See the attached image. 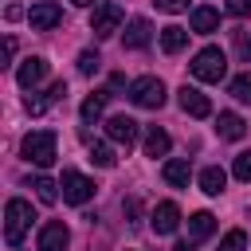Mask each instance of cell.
<instances>
[{"label": "cell", "instance_id": "1", "mask_svg": "<svg viewBox=\"0 0 251 251\" xmlns=\"http://www.w3.org/2000/svg\"><path fill=\"white\" fill-rule=\"evenodd\" d=\"M31 220H35L31 204L20 200V196H12V200L4 204V243H8V247H20L24 235H27V227H31Z\"/></svg>", "mask_w": 251, "mask_h": 251}, {"label": "cell", "instance_id": "20", "mask_svg": "<svg viewBox=\"0 0 251 251\" xmlns=\"http://www.w3.org/2000/svg\"><path fill=\"white\" fill-rule=\"evenodd\" d=\"M212 231H216V216H212V212H196V216H188V239H192V243L208 239Z\"/></svg>", "mask_w": 251, "mask_h": 251}, {"label": "cell", "instance_id": "21", "mask_svg": "<svg viewBox=\"0 0 251 251\" xmlns=\"http://www.w3.org/2000/svg\"><path fill=\"white\" fill-rule=\"evenodd\" d=\"M169 145H173V141H169V133H165V129H157V126H149V129H145V157H165V153H169Z\"/></svg>", "mask_w": 251, "mask_h": 251}, {"label": "cell", "instance_id": "6", "mask_svg": "<svg viewBox=\"0 0 251 251\" xmlns=\"http://www.w3.org/2000/svg\"><path fill=\"white\" fill-rule=\"evenodd\" d=\"M59 188H63V200H67V204H86V200L94 196V180H90V176H82V173H75V169H67V173H63Z\"/></svg>", "mask_w": 251, "mask_h": 251}, {"label": "cell", "instance_id": "17", "mask_svg": "<svg viewBox=\"0 0 251 251\" xmlns=\"http://www.w3.org/2000/svg\"><path fill=\"white\" fill-rule=\"evenodd\" d=\"M161 176H165L173 188H188V180H192V165H188L184 157H173V161H165Z\"/></svg>", "mask_w": 251, "mask_h": 251}, {"label": "cell", "instance_id": "30", "mask_svg": "<svg viewBox=\"0 0 251 251\" xmlns=\"http://www.w3.org/2000/svg\"><path fill=\"white\" fill-rule=\"evenodd\" d=\"M157 8L169 12V16H176V12H188V0H157Z\"/></svg>", "mask_w": 251, "mask_h": 251}, {"label": "cell", "instance_id": "32", "mask_svg": "<svg viewBox=\"0 0 251 251\" xmlns=\"http://www.w3.org/2000/svg\"><path fill=\"white\" fill-rule=\"evenodd\" d=\"M4 16H8V20H20V16H24V8H20V4H8V12H4Z\"/></svg>", "mask_w": 251, "mask_h": 251}, {"label": "cell", "instance_id": "26", "mask_svg": "<svg viewBox=\"0 0 251 251\" xmlns=\"http://www.w3.org/2000/svg\"><path fill=\"white\" fill-rule=\"evenodd\" d=\"M231 176L235 180H251V149H243V153H235V161H231Z\"/></svg>", "mask_w": 251, "mask_h": 251}, {"label": "cell", "instance_id": "2", "mask_svg": "<svg viewBox=\"0 0 251 251\" xmlns=\"http://www.w3.org/2000/svg\"><path fill=\"white\" fill-rule=\"evenodd\" d=\"M188 71H192L200 82H220V78L227 75V55H224L220 47H200V51L192 55Z\"/></svg>", "mask_w": 251, "mask_h": 251}, {"label": "cell", "instance_id": "12", "mask_svg": "<svg viewBox=\"0 0 251 251\" xmlns=\"http://www.w3.org/2000/svg\"><path fill=\"white\" fill-rule=\"evenodd\" d=\"M67 243H71V231L63 220H51L39 227V251H67Z\"/></svg>", "mask_w": 251, "mask_h": 251}, {"label": "cell", "instance_id": "24", "mask_svg": "<svg viewBox=\"0 0 251 251\" xmlns=\"http://www.w3.org/2000/svg\"><path fill=\"white\" fill-rule=\"evenodd\" d=\"M31 188H35V196H39L43 204H55V200H59V184H55L51 176H35Z\"/></svg>", "mask_w": 251, "mask_h": 251}, {"label": "cell", "instance_id": "29", "mask_svg": "<svg viewBox=\"0 0 251 251\" xmlns=\"http://www.w3.org/2000/svg\"><path fill=\"white\" fill-rule=\"evenodd\" d=\"M227 16H235V20L251 16V0H227Z\"/></svg>", "mask_w": 251, "mask_h": 251}, {"label": "cell", "instance_id": "25", "mask_svg": "<svg viewBox=\"0 0 251 251\" xmlns=\"http://www.w3.org/2000/svg\"><path fill=\"white\" fill-rule=\"evenodd\" d=\"M227 90H231L235 102H247V106H251V71H247V75H235Z\"/></svg>", "mask_w": 251, "mask_h": 251}, {"label": "cell", "instance_id": "8", "mask_svg": "<svg viewBox=\"0 0 251 251\" xmlns=\"http://www.w3.org/2000/svg\"><path fill=\"white\" fill-rule=\"evenodd\" d=\"M59 20H63V8H59V4H51V0H39V4H31V12H27V24H31V31H51Z\"/></svg>", "mask_w": 251, "mask_h": 251}, {"label": "cell", "instance_id": "5", "mask_svg": "<svg viewBox=\"0 0 251 251\" xmlns=\"http://www.w3.org/2000/svg\"><path fill=\"white\" fill-rule=\"evenodd\" d=\"M122 20H126V12H122L118 4H98L94 16H90V31H94L98 39H110V35L122 27Z\"/></svg>", "mask_w": 251, "mask_h": 251}, {"label": "cell", "instance_id": "9", "mask_svg": "<svg viewBox=\"0 0 251 251\" xmlns=\"http://www.w3.org/2000/svg\"><path fill=\"white\" fill-rule=\"evenodd\" d=\"M63 98H67V82L59 78V82H51L43 94H35V90H31V94L24 98V110H27V114H43L47 106H55V102H63Z\"/></svg>", "mask_w": 251, "mask_h": 251}, {"label": "cell", "instance_id": "14", "mask_svg": "<svg viewBox=\"0 0 251 251\" xmlns=\"http://www.w3.org/2000/svg\"><path fill=\"white\" fill-rule=\"evenodd\" d=\"M216 27H220V12H216V8H208V4L192 8V16H188V31H196V35H212Z\"/></svg>", "mask_w": 251, "mask_h": 251}, {"label": "cell", "instance_id": "27", "mask_svg": "<svg viewBox=\"0 0 251 251\" xmlns=\"http://www.w3.org/2000/svg\"><path fill=\"white\" fill-rule=\"evenodd\" d=\"M220 251H247V231H243V227H231V231L220 239Z\"/></svg>", "mask_w": 251, "mask_h": 251}, {"label": "cell", "instance_id": "33", "mask_svg": "<svg viewBox=\"0 0 251 251\" xmlns=\"http://www.w3.org/2000/svg\"><path fill=\"white\" fill-rule=\"evenodd\" d=\"M12 55H16V39L8 35V39H4V59H12Z\"/></svg>", "mask_w": 251, "mask_h": 251}, {"label": "cell", "instance_id": "11", "mask_svg": "<svg viewBox=\"0 0 251 251\" xmlns=\"http://www.w3.org/2000/svg\"><path fill=\"white\" fill-rule=\"evenodd\" d=\"M176 102H180V110H184V114H192V118H208V114H212L208 94H200V90H196V86H188V82L176 90Z\"/></svg>", "mask_w": 251, "mask_h": 251}, {"label": "cell", "instance_id": "19", "mask_svg": "<svg viewBox=\"0 0 251 251\" xmlns=\"http://www.w3.org/2000/svg\"><path fill=\"white\" fill-rule=\"evenodd\" d=\"M224 184H227V173H224L220 165H208V169H200V192H208V196H220V192H224Z\"/></svg>", "mask_w": 251, "mask_h": 251}, {"label": "cell", "instance_id": "18", "mask_svg": "<svg viewBox=\"0 0 251 251\" xmlns=\"http://www.w3.org/2000/svg\"><path fill=\"white\" fill-rule=\"evenodd\" d=\"M188 35H192V31H188V27H180V24L161 27V51H165V55H176V51L188 43Z\"/></svg>", "mask_w": 251, "mask_h": 251}, {"label": "cell", "instance_id": "7", "mask_svg": "<svg viewBox=\"0 0 251 251\" xmlns=\"http://www.w3.org/2000/svg\"><path fill=\"white\" fill-rule=\"evenodd\" d=\"M137 133H141V126H137L129 114H114V118L106 122V137H110L114 145H126V149H129V145L137 141Z\"/></svg>", "mask_w": 251, "mask_h": 251}, {"label": "cell", "instance_id": "16", "mask_svg": "<svg viewBox=\"0 0 251 251\" xmlns=\"http://www.w3.org/2000/svg\"><path fill=\"white\" fill-rule=\"evenodd\" d=\"M216 133H220L224 141H239V137L247 133V122H243L239 114H231V110H224V114L216 118Z\"/></svg>", "mask_w": 251, "mask_h": 251}, {"label": "cell", "instance_id": "3", "mask_svg": "<svg viewBox=\"0 0 251 251\" xmlns=\"http://www.w3.org/2000/svg\"><path fill=\"white\" fill-rule=\"evenodd\" d=\"M129 102L141 106V110H161L165 106V82L153 78V75H141L129 82Z\"/></svg>", "mask_w": 251, "mask_h": 251}, {"label": "cell", "instance_id": "28", "mask_svg": "<svg viewBox=\"0 0 251 251\" xmlns=\"http://www.w3.org/2000/svg\"><path fill=\"white\" fill-rule=\"evenodd\" d=\"M98 67H102V55H98V51H82V55H78V75H86V78H90Z\"/></svg>", "mask_w": 251, "mask_h": 251}, {"label": "cell", "instance_id": "10", "mask_svg": "<svg viewBox=\"0 0 251 251\" xmlns=\"http://www.w3.org/2000/svg\"><path fill=\"white\" fill-rule=\"evenodd\" d=\"M149 224H153V231H157V235H173V231L180 227V208H176L173 200H161V204L153 208Z\"/></svg>", "mask_w": 251, "mask_h": 251}, {"label": "cell", "instance_id": "34", "mask_svg": "<svg viewBox=\"0 0 251 251\" xmlns=\"http://www.w3.org/2000/svg\"><path fill=\"white\" fill-rule=\"evenodd\" d=\"M173 251H192V243H188V239H184V243H176V247H173Z\"/></svg>", "mask_w": 251, "mask_h": 251}, {"label": "cell", "instance_id": "4", "mask_svg": "<svg viewBox=\"0 0 251 251\" xmlns=\"http://www.w3.org/2000/svg\"><path fill=\"white\" fill-rule=\"evenodd\" d=\"M20 149H24V157H27L31 165H39V169H51V165H55V133H51V129L27 133Z\"/></svg>", "mask_w": 251, "mask_h": 251}, {"label": "cell", "instance_id": "23", "mask_svg": "<svg viewBox=\"0 0 251 251\" xmlns=\"http://www.w3.org/2000/svg\"><path fill=\"white\" fill-rule=\"evenodd\" d=\"M90 161H94L98 169H114L118 157H114V149H110L106 141H90Z\"/></svg>", "mask_w": 251, "mask_h": 251}, {"label": "cell", "instance_id": "13", "mask_svg": "<svg viewBox=\"0 0 251 251\" xmlns=\"http://www.w3.org/2000/svg\"><path fill=\"white\" fill-rule=\"evenodd\" d=\"M43 78H47V59H39V55H27L16 71V82L24 90H35V82H43Z\"/></svg>", "mask_w": 251, "mask_h": 251}, {"label": "cell", "instance_id": "35", "mask_svg": "<svg viewBox=\"0 0 251 251\" xmlns=\"http://www.w3.org/2000/svg\"><path fill=\"white\" fill-rule=\"evenodd\" d=\"M71 4H78V8H90V4H94V0H71Z\"/></svg>", "mask_w": 251, "mask_h": 251}, {"label": "cell", "instance_id": "22", "mask_svg": "<svg viewBox=\"0 0 251 251\" xmlns=\"http://www.w3.org/2000/svg\"><path fill=\"white\" fill-rule=\"evenodd\" d=\"M106 90H94V94H86V102H82V122L90 126V122H98L102 118V106H106Z\"/></svg>", "mask_w": 251, "mask_h": 251}, {"label": "cell", "instance_id": "15", "mask_svg": "<svg viewBox=\"0 0 251 251\" xmlns=\"http://www.w3.org/2000/svg\"><path fill=\"white\" fill-rule=\"evenodd\" d=\"M149 39H153V27H149V20H129L126 24V47L129 51H141V47H149Z\"/></svg>", "mask_w": 251, "mask_h": 251}, {"label": "cell", "instance_id": "31", "mask_svg": "<svg viewBox=\"0 0 251 251\" xmlns=\"http://www.w3.org/2000/svg\"><path fill=\"white\" fill-rule=\"evenodd\" d=\"M235 47H239V59H243V63H251V35L235 31Z\"/></svg>", "mask_w": 251, "mask_h": 251}]
</instances>
